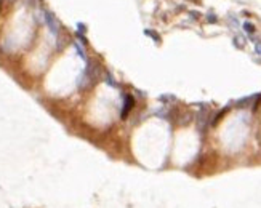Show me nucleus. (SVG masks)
Returning a JSON list of instances; mask_svg holds the SVG:
<instances>
[{"mask_svg":"<svg viewBox=\"0 0 261 208\" xmlns=\"http://www.w3.org/2000/svg\"><path fill=\"white\" fill-rule=\"evenodd\" d=\"M133 106H135L133 96H132V95H127V96H125V107H123V110H122V114H120V117H122V119L127 117V115L130 114V110L133 109Z\"/></svg>","mask_w":261,"mask_h":208,"instance_id":"1","label":"nucleus"},{"mask_svg":"<svg viewBox=\"0 0 261 208\" xmlns=\"http://www.w3.org/2000/svg\"><path fill=\"white\" fill-rule=\"evenodd\" d=\"M45 21H46V24H48L50 31L53 32V34H58V24H56V21H55V16L51 15L50 11L45 13Z\"/></svg>","mask_w":261,"mask_h":208,"instance_id":"2","label":"nucleus"},{"mask_svg":"<svg viewBox=\"0 0 261 208\" xmlns=\"http://www.w3.org/2000/svg\"><path fill=\"white\" fill-rule=\"evenodd\" d=\"M207 114H208V109L203 107L202 112L199 114V130H205V120H207Z\"/></svg>","mask_w":261,"mask_h":208,"instance_id":"3","label":"nucleus"},{"mask_svg":"<svg viewBox=\"0 0 261 208\" xmlns=\"http://www.w3.org/2000/svg\"><path fill=\"white\" fill-rule=\"evenodd\" d=\"M226 112H227V107H226V109H223V110H220V112L216 114V117L212 120V125H216V123H218V122H220V120L223 119V115H226Z\"/></svg>","mask_w":261,"mask_h":208,"instance_id":"4","label":"nucleus"},{"mask_svg":"<svg viewBox=\"0 0 261 208\" xmlns=\"http://www.w3.org/2000/svg\"><path fill=\"white\" fill-rule=\"evenodd\" d=\"M244 29L248 32V34H253V32H255V26L251 24V22H245V24H244Z\"/></svg>","mask_w":261,"mask_h":208,"instance_id":"5","label":"nucleus"},{"mask_svg":"<svg viewBox=\"0 0 261 208\" xmlns=\"http://www.w3.org/2000/svg\"><path fill=\"white\" fill-rule=\"evenodd\" d=\"M250 101H251V96H248V98H245V99H240L239 103H237V107H245V104L250 103Z\"/></svg>","mask_w":261,"mask_h":208,"instance_id":"6","label":"nucleus"},{"mask_svg":"<svg viewBox=\"0 0 261 208\" xmlns=\"http://www.w3.org/2000/svg\"><path fill=\"white\" fill-rule=\"evenodd\" d=\"M144 34H146V35H151V37H152V39L156 40V42H159V40H160V39H159V35H157V34H154L152 31H144Z\"/></svg>","mask_w":261,"mask_h":208,"instance_id":"7","label":"nucleus"},{"mask_svg":"<svg viewBox=\"0 0 261 208\" xmlns=\"http://www.w3.org/2000/svg\"><path fill=\"white\" fill-rule=\"evenodd\" d=\"M260 103H261V95H258V98H255V103H253V109H255V110L258 109Z\"/></svg>","mask_w":261,"mask_h":208,"instance_id":"8","label":"nucleus"},{"mask_svg":"<svg viewBox=\"0 0 261 208\" xmlns=\"http://www.w3.org/2000/svg\"><path fill=\"white\" fill-rule=\"evenodd\" d=\"M256 53L261 54V43H256Z\"/></svg>","mask_w":261,"mask_h":208,"instance_id":"9","label":"nucleus"},{"mask_svg":"<svg viewBox=\"0 0 261 208\" xmlns=\"http://www.w3.org/2000/svg\"><path fill=\"white\" fill-rule=\"evenodd\" d=\"M208 21H210V22H215V21H216V18L213 16V15H210V18H208Z\"/></svg>","mask_w":261,"mask_h":208,"instance_id":"10","label":"nucleus"},{"mask_svg":"<svg viewBox=\"0 0 261 208\" xmlns=\"http://www.w3.org/2000/svg\"><path fill=\"white\" fill-rule=\"evenodd\" d=\"M0 8H2V3H0Z\"/></svg>","mask_w":261,"mask_h":208,"instance_id":"11","label":"nucleus"}]
</instances>
